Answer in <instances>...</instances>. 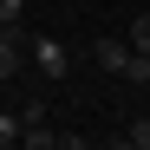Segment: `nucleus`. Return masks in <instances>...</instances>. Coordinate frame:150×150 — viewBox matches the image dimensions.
<instances>
[{
  "mask_svg": "<svg viewBox=\"0 0 150 150\" xmlns=\"http://www.w3.org/2000/svg\"><path fill=\"white\" fill-rule=\"evenodd\" d=\"M91 59L105 65V72H117V79H131V85H150V59L137 52L131 39H98V46H91Z\"/></svg>",
  "mask_w": 150,
  "mask_h": 150,
  "instance_id": "1",
  "label": "nucleus"
},
{
  "mask_svg": "<svg viewBox=\"0 0 150 150\" xmlns=\"http://www.w3.org/2000/svg\"><path fill=\"white\" fill-rule=\"evenodd\" d=\"M33 65H39V79H65V72H72L65 39H52V33H33Z\"/></svg>",
  "mask_w": 150,
  "mask_h": 150,
  "instance_id": "2",
  "label": "nucleus"
},
{
  "mask_svg": "<svg viewBox=\"0 0 150 150\" xmlns=\"http://www.w3.org/2000/svg\"><path fill=\"white\" fill-rule=\"evenodd\" d=\"M20 150H59V131L46 117H26V131H20Z\"/></svg>",
  "mask_w": 150,
  "mask_h": 150,
  "instance_id": "3",
  "label": "nucleus"
},
{
  "mask_svg": "<svg viewBox=\"0 0 150 150\" xmlns=\"http://www.w3.org/2000/svg\"><path fill=\"white\" fill-rule=\"evenodd\" d=\"M13 72H20V33L0 26V79H13Z\"/></svg>",
  "mask_w": 150,
  "mask_h": 150,
  "instance_id": "4",
  "label": "nucleus"
},
{
  "mask_svg": "<svg viewBox=\"0 0 150 150\" xmlns=\"http://www.w3.org/2000/svg\"><path fill=\"white\" fill-rule=\"evenodd\" d=\"M20 131H26V111H0V144H20Z\"/></svg>",
  "mask_w": 150,
  "mask_h": 150,
  "instance_id": "5",
  "label": "nucleus"
},
{
  "mask_svg": "<svg viewBox=\"0 0 150 150\" xmlns=\"http://www.w3.org/2000/svg\"><path fill=\"white\" fill-rule=\"evenodd\" d=\"M131 46L150 59V13H131Z\"/></svg>",
  "mask_w": 150,
  "mask_h": 150,
  "instance_id": "6",
  "label": "nucleus"
},
{
  "mask_svg": "<svg viewBox=\"0 0 150 150\" xmlns=\"http://www.w3.org/2000/svg\"><path fill=\"white\" fill-rule=\"evenodd\" d=\"M20 13H26V0H0V26H20Z\"/></svg>",
  "mask_w": 150,
  "mask_h": 150,
  "instance_id": "7",
  "label": "nucleus"
},
{
  "mask_svg": "<svg viewBox=\"0 0 150 150\" xmlns=\"http://www.w3.org/2000/svg\"><path fill=\"white\" fill-rule=\"evenodd\" d=\"M124 137H131L137 150H150V117H137V124H131V131H124Z\"/></svg>",
  "mask_w": 150,
  "mask_h": 150,
  "instance_id": "8",
  "label": "nucleus"
},
{
  "mask_svg": "<svg viewBox=\"0 0 150 150\" xmlns=\"http://www.w3.org/2000/svg\"><path fill=\"white\" fill-rule=\"evenodd\" d=\"M59 150H91V144L85 137H59Z\"/></svg>",
  "mask_w": 150,
  "mask_h": 150,
  "instance_id": "9",
  "label": "nucleus"
},
{
  "mask_svg": "<svg viewBox=\"0 0 150 150\" xmlns=\"http://www.w3.org/2000/svg\"><path fill=\"white\" fill-rule=\"evenodd\" d=\"M0 150H20V144H0Z\"/></svg>",
  "mask_w": 150,
  "mask_h": 150,
  "instance_id": "10",
  "label": "nucleus"
}]
</instances>
